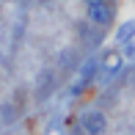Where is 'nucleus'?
Segmentation results:
<instances>
[{
	"label": "nucleus",
	"mask_w": 135,
	"mask_h": 135,
	"mask_svg": "<svg viewBox=\"0 0 135 135\" xmlns=\"http://www.w3.org/2000/svg\"><path fill=\"white\" fill-rule=\"evenodd\" d=\"M124 55H127V58H135V44H132V41L124 44Z\"/></svg>",
	"instance_id": "6"
},
{
	"label": "nucleus",
	"mask_w": 135,
	"mask_h": 135,
	"mask_svg": "<svg viewBox=\"0 0 135 135\" xmlns=\"http://www.w3.org/2000/svg\"><path fill=\"white\" fill-rule=\"evenodd\" d=\"M121 64H124V55L116 52V50H110V52L105 55V61H102V66H105L108 75H116V72H121Z\"/></svg>",
	"instance_id": "3"
},
{
	"label": "nucleus",
	"mask_w": 135,
	"mask_h": 135,
	"mask_svg": "<svg viewBox=\"0 0 135 135\" xmlns=\"http://www.w3.org/2000/svg\"><path fill=\"white\" fill-rule=\"evenodd\" d=\"M94 72H97V61H94V58H88V61L83 64V69H80V80L88 85V80L94 77Z\"/></svg>",
	"instance_id": "5"
},
{
	"label": "nucleus",
	"mask_w": 135,
	"mask_h": 135,
	"mask_svg": "<svg viewBox=\"0 0 135 135\" xmlns=\"http://www.w3.org/2000/svg\"><path fill=\"white\" fill-rule=\"evenodd\" d=\"M83 130L88 135H102L108 130V119L99 113V110H88V113L83 116Z\"/></svg>",
	"instance_id": "2"
},
{
	"label": "nucleus",
	"mask_w": 135,
	"mask_h": 135,
	"mask_svg": "<svg viewBox=\"0 0 135 135\" xmlns=\"http://www.w3.org/2000/svg\"><path fill=\"white\" fill-rule=\"evenodd\" d=\"M85 3H94V0H85Z\"/></svg>",
	"instance_id": "7"
},
{
	"label": "nucleus",
	"mask_w": 135,
	"mask_h": 135,
	"mask_svg": "<svg viewBox=\"0 0 135 135\" xmlns=\"http://www.w3.org/2000/svg\"><path fill=\"white\" fill-rule=\"evenodd\" d=\"M132 39H135V20H127L116 30V44H127V41H132Z\"/></svg>",
	"instance_id": "4"
},
{
	"label": "nucleus",
	"mask_w": 135,
	"mask_h": 135,
	"mask_svg": "<svg viewBox=\"0 0 135 135\" xmlns=\"http://www.w3.org/2000/svg\"><path fill=\"white\" fill-rule=\"evenodd\" d=\"M88 20L97 22V25H110L113 22V8L105 0H94V3H88Z\"/></svg>",
	"instance_id": "1"
}]
</instances>
